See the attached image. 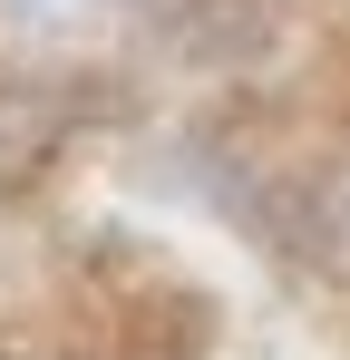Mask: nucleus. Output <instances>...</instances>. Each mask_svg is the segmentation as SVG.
Wrapping results in <instances>:
<instances>
[{"label": "nucleus", "mask_w": 350, "mask_h": 360, "mask_svg": "<svg viewBox=\"0 0 350 360\" xmlns=\"http://www.w3.org/2000/svg\"><path fill=\"white\" fill-rule=\"evenodd\" d=\"M108 0H0V30H30V39H49V30H78V20H98Z\"/></svg>", "instance_id": "f257e3e1"}, {"label": "nucleus", "mask_w": 350, "mask_h": 360, "mask_svg": "<svg viewBox=\"0 0 350 360\" xmlns=\"http://www.w3.org/2000/svg\"><path fill=\"white\" fill-rule=\"evenodd\" d=\"M341 243H350V224H341Z\"/></svg>", "instance_id": "f03ea898"}]
</instances>
